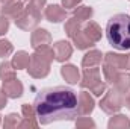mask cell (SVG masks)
<instances>
[{
    "mask_svg": "<svg viewBox=\"0 0 130 129\" xmlns=\"http://www.w3.org/2000/svg\"><path fill=\"white\" fill-rule=\"evenodd\" d=\"M33 109L41 125L79 117V97L64 85L42 88L33 102Z\"/></svg>",
    "mask_w": 130,
    "mask_h": 129,
    "instance_id": "cell-1",
    "label": "cell"
},
{
    "mask_svg": "<svg viewBox=\"0 0 130 129\" xmlns=\"http://www.w3.org/2000/svg\"><path fill=\"white\" fill-rule=\"evenodd\" d=\"M106 38L117 50H130V15L115 14L106 24Z\"/></svg>",
    "mask_w": 130,
    "mask_h": 129,
    "instance_id": "cell-2",
    "label": "cell"
},
{
    "mask_svg": "<svg viewBox=\"0 0 130 129\" xmlns=\"http://www.w3.org/2000/svg\"><path fill=\"white\" fill-rule=\"evenodd\" d=\"M53 50H50L47 46L41 47V50H38L35 55L30 58V65H29V73L35 78H41L45 76L48 73V64L53 58Z\"/></svg>",
    "mask_w": 130,
    "mask_h": 129,
    "instance_id": "cell-3",
    "label": "cell"
},
{
    "mask_svg": "<svg viewBox=\"0 0 130 129\" xmlns=\"http://www.w3.org/2000/svg\"><path fill=\"white\" fill-rule=\"evenodd\" d=\"M79 21L80 20H77L76 17L73 18V20H70L68 23H67V33H68V36L70 38H73L74 40V43H76V46L79 47V49H86V47H89L92 43L85 36V35H82V33H79Z\"/></svg>",
    "mask_w": 130,
    "mask_h": 129,
    "instance_id": "cell-4",
    "label": "cell"
},
{
    "mask_svg": "<svg viewBox=\"0 0 130 129\" xmlns=\"http://www.w3.org/2000/svg\"><path fill=\"white\" fill-rule=\"evenodd\" d=\"M39 11H38V8H35L33 5L30 6H27V9L26 11H23L18 17H15L17 20H15V23L20 26V28H23V29H29V28H32L35 26L38 21H39Z\"/></svg>",
    "mask_w": 130,
    "mask_h": 129,
    "instance_id": "cell-5",
    "label": "cell"
},
{
    "mask_svg": "<svg viewBox=\"0 0 130 129\" xmlns=\"http://www.w3.org/2000/svg\"><path fill=\"white\" fill-rule=\"evenodd\" d=\"M3 91L9 97H20L23 93V85L18 79L12 78L8 81H3Z\"/></svg>",
    "mask_w": 130,
    "mask_h": 129,
    "instance_id": "cell-6",
    "label": "cell"
},
{
    "mask_svg": "<svg viewBox=\"0 0 130 129\" xmlns=\"http://www.w3.org/2000/svg\"><path fill=\"white\" fill-rule=\"evenodd\" d=\"M71 52H73V49H71V46L67 41H59V43H56L53 46V53H55L56 59L61 61V62L71 56Z\"/></svg>",
    "mask_w": 130,
    "mask_h": 129,
    "instance_id": "cell-7",
    "label": "cell"
},
{
    "mask_svg": "<svg viewBox=\"0 0 130 129\" xmlns=\"http://www.w3.org/2000/svg\"><path fill=\"white\" fill-rule=\"evenodd\" d=\"M94 109V100L89 96V93L82 91L79 96V115H85L89 114Z\"/></svg>",
    "mask_w": 130,
    "mask_h": 129,
    "instance_id": "cell-8",
    "label": "cell"
},
{
    "mask_svg": "<svg viewBox=\"0 0 130 129\" xmlns=\"http://www.w3.org/2000/svg\"><path fill=\"white\" fill-rule=\"evenodd\" d=\"M48 43H50V35L47 33V31H44V29H38V31L33 32V35H32V46L35 47V49L45 47Z\"/></svg>",
    "mask_w": 130,
    "mask_h": 129,
    "instance_id": "cell-9",
    "label": "cell"
},
{
    "mask_svg": "<svg viewBox=\"0 0 130 129\" xmlns=\"http://www.w3.org/2000/svg\"><path fill=\"white\" fill-rule=\"evenodd\" d=\"M120 93L121 91H109V94L106 96V99L101 102V108H104L106 105H109V103H112L110 105V112H113V111H118L120 108H121V97L120 96Z\"/></svg>",
    "mask_w": 130,
    "mask_h": 129,
    "instance_id": "cell-10",
    "label": "cell"
},
{
    "mask_svg": "<svg viewBox=\"0 0 130 129\" xmlns=\"http://www.w3.org/2000/svg\"><path fill=\"white\" fill-rule=\"evenodd\" d=\"M100 73H98L97 68H89L85 71V78H83V82H82V87H89L91 90L100 84Z\"/></svg>",
    "mask_w": 130,
    "mask_h": 129,
    "instance_id": "cell-11",
    "label": "cell"
},
{
    "mask_svg": "<svg viewBox=\"0 0 130 129\" xmlns=\"http://www.w3.org/2000/svg\"><path fill=\"white\" fill-rule=\"evenodd\" d=\"M45 17H47V20L55 21V23L62 21V20L65 18V9H62V8H61V6H58V5L48 6V8H47V11H45Z\"/></svg>",
    "mask_w": 130,
    "mask_h": 129,
    "instance_id": "cell-12",
    "label": "cell"
},
{
    "mask_svg": "<svg viewBox=\"0 0 130 129\" xmlns=\"http://www.w3.org/2000/svg\"><path fill=\"white\" fill-rule=\"evenodd\" d=\"M106 64L115 67L117 70L126 68V67H127V56L115 55V53H107V55H106Z\"/></svg>",
    "mask_w": 130,
    "mask_h": 129,
    "instance_id": "cell-13",
    "label": "cell"
},
{
    "mask_svg": "<svg viewBox=\"0 0 130 129\" xmlns=\"http://www.w3.org/2000/svg\"><path fill=\"white\" fill-rule=\"evenodd\" d=\"M83 35L91 41V43H94V41H97L98 38H100V35H101V31H100V28H98L97 24L94 23V21H89L85 28H83Z\"/></svg>",
    "mask_w": 130,
    "mask_h": 129,
    "instance_id": "cell-14",
    "label": "cell"
},
{
    "mask_svg": "<svg viewBox=\"0 0 130 129\" xmlns=\"http://www.w3.org/2000/svg\"><path fill=\"white\" fill-rule=\"evenodd\" d=\"M62 76L67 82L70 84H77L79 82V70L74 65H65L62 67Z\"/></svg>",
    "mask_w": 130,
    "mask_h": 129,
    "instance_id": "cell-15",
    "label": "cell"
},
{
    "mask_svg": "<svg viewBox=\"0 0 130 129\" xmlns=\"http://www.w3.org/2000/svg\"><path fill=\"white\" fill-rule=\"evenodd\" d=\"M14 67L15 68H26L30 64V56L26 53V52H18L15 56H14Z\"/></svg>",
    "mask_w": 130,
    "mask_h": 129,
    "instance_id": "cell-16",
    "label": "cell"
},
{
    "mask_svg": "<svg viewBox=\"0 0 130 129\" xmlns=\"http://www.w3.org/2000/svg\"><path fill=\"white\" fill-rule=\"evenodd\" d=\"M21 11H23V5H21L20 2L14 0V2H9V3H8V6H5V8H3V15L6 14V15L17 17V14H18V12H21Z\"/></svg>",
    "mask_w": 130,
    "mask_h": 129,
    "instance_id": "cell-17",
    "label": "cell"
},
{
    "mask_svg": "<svg viewBox=\"0 0 130 129\" xmlns=\"http://www.w3.org/2000/svg\"><path fill=\"white\" fill-rule=\"evenodd\" d=\"M101 61V53L97 52V50H92V52H89L88 55H85V58H83V67H92V65L98 64Z\"/></svg>",
    "mask_w": 130,
    "mask_h": 129,
    "instance_id": "cell-18",
    "label": "cell"
},
{
    "mask_svg": "<svg viewBox=\"0 0 130 129\" xmlns=\"http://www.w3.org/2000/svg\"><path fill=\"white\" fill-rule=\"evenodd\" d=\"M14 74H15L14 68H11V65L8 64V62H3V64L0 65V78H2L3 81L12 79V78H14Z\"/></svg>",
    "mask_w": 130,
    "mask_h": 129,
    "instance_id": "cell-19",
    "label": "cell"
},
{
    "mask_svg": "<svg viewBox=\"0 0 130 129\" xmlns=\"http://www.w3.org/2000/svg\"><path fill=\"white\" fill-rule=\"evenodd\" d=\"M92 15V9L91 8H88V6H80L79 9H76L74 11V17L77 18V20H86V18H89Z\"/></svg>",
    "mask_w": 130,
    "mask_h": 129,
    "instance_id": "cell-20",
    "label": "cell"
},
{
    "mask_svg": "<svg viewBox=\"0 0 130 129\" xmlns=\"http://www.w3.org/2000/svg\"><path fill=\"white\" fill-rule=\"evenodd\" d=\"M103 71H104V74H106V79L109 81V82H117V79H118V74H117V68L115 67H112V65L106 64L104 65V68H103Z\"/></svg>",
    "mask_w": 130,
    "mask_h": 129,
    "instance_id": "cell-21",
    "label": "cell"
},
{
    "mask_svg": "<svg viewBox=\"0 0 130 129\" xmlns=\"http://www.w3.org/2000/svg\"><path fill=\"white\" fill-rule=\"evenodd\" d=\"M115 85H117L118 91L124 93L127 88H130V76H118V79H117Z\"/></svg>",
    "mask_w": 130,
    "mask_h": 129,
    "instance_id": "cell-22",
    "label": "cell"
},
{
    "mask_svg": "<svg viewBox=\"0 0 130 129\" xmlns=\"http://www.w3.org/2000/svg\"><path fill=\"white\" fill-rule=\"evenodd\" d=\"M11 52H12V44H11L9 41L0 40V58H5V56H8Z\"/></svg>",
    "mask_w": 130,
    "mask_h": 129,
    "instance_id": "cell-23",
    "label": "cell"
},
{
    "mask_svg": "<svg viewBox=\"0 0 130 129\" xmlns=\"http://www.w3.org/2000/svg\"><path fill=\"white\" fill-rule=\"evenodd\" d=\"M130 123H129V120L124 117V115H118L117 117V120H110V123H109V126L110 128H113V126H129Z\"/></svg>",
    "mask_w": 130,
    "mask_h": 129,
    "instance_id": "cell-24",
    "label": "cell"
},
{
    "mask_svg": "<svg viewBox=\"0 0 130 129\" xmlns=\"http://www.w3.org/2000/svg\"><path fill=\"white\" fill-rule=\"evenodd\" d=\"M8 26H9L8 18H6V17H0V35L8 31Z\"/></svg>",
    "mask_w": 130,
    "mask_h": 129,
    "instance_id": "cell-25",
    "label": "cell"
},
{
    "mask_svg": "<svg viewBox=\"0 0 130 129\" xmlns=\"http://www.w3.org/2000/svg\"><path fill=\"white\" fill-rule=\"evenodd\" d=\"M23 112H24L26 119H32V117H33V112H35V109H32L29 105H23Z\"/></svg>",
    "mask_w": 130,
    "mask_h": 129,
    "instance_id": "cell-26",
    "label": "cell"
},
{
    "mask_svg": "<svg viewBox=\"0 0 130 129\" xmlns=\"http://www.w3.org/2000/svg\"><path fill=\"white\" fill-rule=\"evenodd\" d=\"M9 119H8V122H5V126H14V125H17L15 123V120H17V117L18 115H15V114H11V115H8Z\"/></svg>",
    "mask_w": 130,
    "mask_h": 129,
    "instance_id": "cell-27",
    "label": "cell"
},
{
    "mask_svg": "<svg viewBox=\"0 0 130 129\" xmlns=\"http://www.w3.org/2000/svg\"><path fill=\"white\" fill-rule=\"evenodd\" d=\"M80 0H64V6L65 8H74V6H77Z\"/></svg>",
    "mask_w": 130,
    "mask_h": 129,
    "instance_id": "cell-28",
    "label": "cell"
},
{
    "mask_svg": "<svg viewBox=\"0 0 130 129\" xmlns=\"http://www.w3.org/2000/svg\"><path fill=\"white\" fill-rule=\"evenodd\" d=\"M45 3V0H30V5H33L35 8H41Z\"/></svg>",
    "mask_w": 130,
    "mask_h": 129,
    "instance_id": "cell-29",
    "label": "cell"
},
{
    "mask_svg": "<svg viewBox=\"0 0 130 129\" xmlns=\"http://www.w3.org/2000/svg\"><path fill=\"white\" fill-rule=\"evenodd\" d=\"M77 126H94V122H91V120H83V122L77 123Z\"/></svg>",
    "mask_w": 130,
    "mask_h": 129,
    "instance_id": "cell-30",
    "label": "cell"
},
{
    "mask_svg": "<svg viewBox=\"0 0 130 129\" xmlns=\"http://www.w3.org/2000/svg\"><path fill=\"white\" fill-rule=\"evenodd\" d=\"M5 103H6V94L0 91V108H2V106H3Z\"/></svg>",
    "mask_w": 130,
    "mask_h": 129,
    "instance_id": "cell-31",
    "label": "cell"
},
{
    "mask_svg": "<svg viewBox=\"0 0 130 129\" xmlns=\"http://www.w3.org/2000/svg\"><path fill=\"white\" fill-rule=\"evenodd\" d=\"M127 70H130V55L127 56V67H126Z\"/></svg>",
    "mask_w": 130,
    "mask_h": 129,
    "instance_id": "cell-32",
    "label": "cell"
},
{
    "mask_svg": "<svg viewBox=\"0 0 130 129\" xmlns=\"http://www.w3.org/2000/svg\"><path fill=\"white\" fill-rule=\"evenodd\" d=\"M3 3H9V2H14V0H2Z\"/></svg>",
    "mask_w": 130,
    "mask_h": 129,
    "instance_id": "cell-33",
    "label": "cell"
},
{
    "mask_svg": "<svg viewBox=\"0 0 130 129\" xmlns=\"http://www.w3.org/2000/svg\"><path fill=\"white\" fill-rule=\"evenodd\" d=\"M127 106L130 108V96H129V99H127Z\"/></svg>",
    "mask_w": 130,
    "mask_h": 129,
    "instance_id": "cell-34",
    "label": "cell"
}]
</instances>
